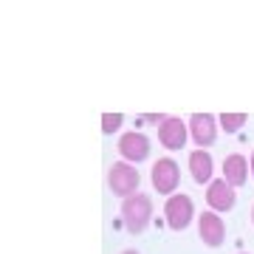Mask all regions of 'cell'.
I'll return each mask as SVG.
<instances>
[{
  "label": "cell",
  "mask_w": 254,
  "mask_h": 254,
  "mask_svg": "<svg viewBox=\"0 0 254 254\" xmlns=\"http://www.w3.org/2000/svg\"><path fill=\"white\" fill-rule=\"evenodd\" d=\"M153 223V198L144 192H136L122 200V226L130 235H141Z\"/></svg>",
  "instance_id": "cell-1"
},
{
  "label": "cell",
  "mask_w": 254,
  "mask_h": 254,
  "mask_svg": "<svg viewBox=\"0 0 254 254\" xmlns=\"http://www.w3.org/2000/svg\"><path fill=\"white\" fill-rule=\"evenodd\" d=\"M138 184H141V175H138L136 164L130 161H113L108 167V190L116 195V198H130L138 192Z\"/></svg>",
  "instance_id": "cell-2"
},
{
  "label": "cell",
  "mask_w": 254,
  "mask_h": 254,
  "mask_svg": "<svg viewBox=\"0 0 254 254\" xmlns=\"http://www.w3.org/2000/svg\"><path fill=\"white\" fill-rule=\"evenodd\" d=\"M164 215H167V226L173 229V232H184L192 223V218H195V203H192L190 195L175 192L164 203Z\"/></svg>",
  "instance_id": "cell-3"
},
{
  "label": "cell",
  "mask_w": 254,
  "mask_h": 254,
  "mask_svg": "<svg viewBox=\"0 0 254 254\" xmlns=\"http://www.w3.org/2000/svg\"><path fill=\"white\" fill-rule=\"evenodd\" d=\"M150 181H153V190L161 192V195H175L178 190V181H181V170L173 158H158L150 170Z\"/></svg>",
  "instance_id": "cell-4"
},
{
  "label": "cell",
  "mask_w": 254,
  "mask_h": 254,
  "mask_svg": "<svg viewBox=\"0 0 254 254\" xmlns=\"http://www.w3.org/2000/svg\"><path fill=\"white\" fill-rule=\"evenodd\" d=\"M187 122H190V136H192V141H195L200 150L215 144L220 125H218V119L212 116V113H192Z\"/></svg>",
  "instance_id": "cell-5"
},
{
  "label": "cell",
  "mask_w": 254,
  "mask_h": 254,
  "mask_svg": "<svg viewBox=\"0 0 254 254\" xmlns=\"http://www.w3.org/2000/svg\"><path fill=\"white\" fill-rule=\"evenodd\" d=\"M187 136H190V122H184L178 116H167L158 125V141L167 150H181V147H187Z\"/></svg>",
  "instance_id": "cell-6"
},
{
  "label": "cell",
  "mask_w": 254,
  "mask_h": 254,
  "mask_svg": "<svg viewBox=\"0 0 254 254\" xmlns=\"http://www.w3.org/2000/svg\"><path fill=\"white\" fill-rule=\"evenodd\" d=\"M198 237L203 240V246H209V249H218L223 240H226V223H223V218H220L218 212H203V215H198Z\"/></svg>",
  "instance_id": "cell-7"
},
{
  "label": "cell",
  "mask_w": 254,
  "mask_h": 254,
  "mask_svg": "<svg viewBox=\"0 0 254 254\" xmlns=\"http://www.w3.org/2000/svg\"><path fill=\"white\" fill-rule=\"evenodd\" d=\"M119 153L130 164L147 161L150 158V138L144 133H138V130H130V133H125V136L119 138Z\"/></svg>",
  "instance_id": "cell-8"
},
{
  "label": "cell",
  "mask_w": 254,
  "mask_h": 254,
  "mask_svg": "<svg viewBox=\"0 0 254 254\" xmlns=\"http://www.w3.org/2000/svg\"><path fill=\"white\" fill-rule=\"evenodd\" d=\"M206 203H209L212 212H229V209H235V203H237L235 187H232L226 178H215V181L206 187Z\"/></svg>",
  "instance_id": "cell-9"
},
{
  "label": "cell",
  "mask_w": 254,
  "mask_h": 254,
  "mask_svg": "<svg viewBox=\"0 0 254 254\" xmlns=\"http://www.w3.org/2000/svg\"><path fill=\"white\" fill-rule=\"evenodd\" d=\"M190 173H192V181L195 184H212V173H215V161L206 150H192L190 153Z\"/></svg>",
  "instance_id": "cell-10"
},
{
  "label": "cell",
  "mask_w": 254,
  "mask_h": 254,
  "mask_svg": "<svg viewBox=\"0 0 254 254\" xmlns=\"http://www.w3.org/2000/svg\"><path fill=\"white\" fill-rule=\"evenodd\" d=\"M249 170H252V167L246 161V155H240V153H232V155L223 158V178H226L235 190L249 181Z\"/></svg>",
  "instance_id": "cell-11"
},
{
  "label": "cell",
  "mask_w": 254,
  "mask_h": 254,
  "mask_svg": "<svg viewBox=\"0 0 254 254\" xmlns=\"http://www.w3.org/2000/svg\"><path fill=\"white\" fill-rule=\"evenodd\" d=\"M220 130H226V133H237L240 127L246 125V113H223V116L218 119Z\"/></svg>",
  "instance_id": "cell-12"
},
{
  "label": "cell",
  "mask_w": 254,
  "mask_h": 254,
  "mask_svg": "<svg viewBox=\"0 0 254 254\" xmlns=\"http://www.w3.org/2000/svg\"><path fill=\"white\" fill-rule=\"evenodd\" d=\"M122 122H125L122 113H105V116H102V130H105V133H116L119 127H122Z\"/></svg>",
  "instance_id": "cell-13"
},
{
  "label": "cell",
  "mask_w": 254,
  "mask_h": 254,
  "mask_svg": "<svg viewBox=\"0 0 254 254\" xmlns=\"http://www.w3.org/2000/svg\"><path fill=\"white\" fill-rule=\"evenodd\" d=\"M249 167H252V178H254V150H252V158H249Z\"/></svg>",
  "instance_id": "cell-14"
},
{
  "label": "cell",
  "mask_w": 254,
  "mask_h": 254,
  "mask_svg": "<svg viewBox=\"0 0 254 254\" xmlns=\"http://www.w3.org/2000/svg\"><path fill=\"white\" fill-rule=\"evenodd\" d=\"M122 254H138V252H136V249H125Z\"/></svg>",
  "instance_id": "cell-15"
},
{
  "label": "cell",
  "mask_w": 254,
  "mask_h": 254,
  "mask_svg": "<svg viewBox=\"0 0 254 254\" xmlns=\"http://www.w3.org/2000/svg\"><path fill=\"white\" fill-rule=\"evenodd\" d=\"M252 223H254V206H252Z\"/></svg>",
  "instance_id": "cell-16"
}]
</instances>
